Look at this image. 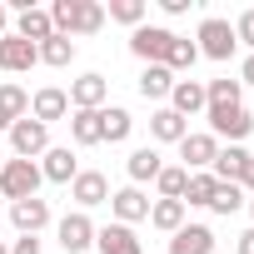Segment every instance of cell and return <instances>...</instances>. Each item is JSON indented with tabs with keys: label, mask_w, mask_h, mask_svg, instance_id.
Segmentation results:
<instances>
[{
	"label": "cell",
	"mask_w": 254,
	"mask_h": 254,
	"mask_svg": "<svg viewBox=\"0 0 254 254\" xmlns=\"http://www.w3.org/2000/svg\"><path fill=\"white\" fill-rule=\"evenodd\" d=\"M50 25H55V35H95L100 25H105V5L100 0H55L50 5Z\"/></svg>",
	"instance_id": "1"
},
{
	"label": "cell",
	"mask_w": 254,
	"mask_h": 254,
	"mask_svg": "<svg viewBox=\"0 0 254 254\" xmlns=\"http://www.w3.org/2000/svg\"><path fill=\"white\" fill-rule=\"evenodd\" d=\"M40 165L35 160H5V170H0V199H35V190H40Z\"/></svg>",
	"instance_id": "2"
},
{
	"label": "cell",
	"mask_w": 254,
	"mask_h": 254,
	"mask_svg": "<svg viewBox=\"0 0 254 254\" xmlns=\"http://www.w3.org/2000/svg\"><path fill=\"white\" fill-rule=\"evenodd\" d=\"M194 40H199L194 50H199V55H209V60H229V55L239 50V40H234V25H229V20H219V15H204Z\"/></svg>",
	"instance_id": "3"
},
{
	"label": "cell",
	"mask_w": 254,
	"mask_h": 254,
	"mask_svg": "<svg viewBox=\"0 0 254 254\" xmlns=\"http://www.w3.org/2000/svg\"><path fill=\"white\" fill-rule=\"evenodd\" d=\"M204 115H209V130H214V140H244L249 130H254V115L244 110V105H204Z\"/></svg>",
	"instance_id": "4"
},
{
	"label": "cell",
	"mask_w": 254,
	"mask_h": 254,
	"mask_svg": "<svg viewBox=\"0 0 254 254\" xmlns=\"http://www.w3.org/2000/svg\"><path fill=\"white\" fill-rule=\"evenodd\" d=\"M10 150H15V160H35V155H45L50 150V125H40V120H15L10 125Z\"/></svg>",
	"instance_id": "5"
},
{
	"label": "cell",
	"mask_w": 254,
	"mask_h": 254,
	"mask_svg": "<svg viewBox=\"0 0 254 254\" xmlns=\"http://www.w3.org/2000/svg\"><path fill=\"white\" fill-rule=\"evenodd\" d=\"M170 45H175V30H165V25H140V30L130 35V50H135L145 65H165Z\"/></svg>",
	"instance_id": "6"
},
{
	"label": "cell",
	"mask_w": 254,
	"mask_h": 254,
	"mask_svg": "<svg viewBox=\"0 0 254 254\" xmlns=\"http://www.w3.org/2000/svg\"><path fill=\"white\" fill-rule=\"evenodd\" d=\"M70 199H75L80 209H95V204H110V180H105L100 170H80V175L70 180Z\"/></svg>",
	"instance_id": "7"
},
{
	"label": "cell",
	"mask_w": 254,
	"mask_h": 254,
	"mask_svg": "<svg viewBox=\"0 0 254 254\" xmlns=\"http://www.w3.org/2000/svg\"><path fill=\"white\" fill-rule=\"evenodd\" d=\"M90 244H95V224H90V214H85V209L65 214V219H60V249H65V254H85Z\"/></svg>",
	"instance_id": "8"
},
{
	"label": "cell",
	"mask_w": 254,
	"mask_h": 254,
	"mask_svg": "<svg viewBox=\"0 0 254 254\" xmlns=\"http://www.w3.org/2000/svg\"><path fill=\"white\" fill-rule=\"evenodd\" d=\"M65 95H70V105H75V110H105V95H110V80L90 70V75H80V80H75V85H70Z\"/></svg>",
	"instance_id": "9"
},
{
	"label": "cell",
	"mask_w": 254,
	"mask_h": 254,
	"mask_svg": "<svg viewBox=\"0 0 254 254\" xmlns=\"http://www.w3.org/2000/svg\"><path fill=\"white\" fill-rule=\"evenodd\" d=\"M214 155H219V140H214V135H185V140H180V160H185V170H190V175L209 170V165H214Z\"/></svg>",
	"instance_id": "10"
},
{
	"label": "cell",
	"mask_w": 254,
	"mask_h": 254,
	"mask_svg": "<svg viewBox=\"0 0 254 254\" xmlns=\"http://www.w3.org/2000/svg\"><path fill=\"white\" fill-rule=\"evenodd\" d=\"M40 175H45L50 185H70V180L80 175V165H75V150H70V145H50V150L40 155Z\"/></svg>",
	"instance_id": "11"
},
{
	"label": "cell",
	"mask_w": 254,
	"mask_h": 254,
	"mask_svg": "<svg viewBox=\"0 0 254 254\" xmlns=\"http://www.w3.org/2000/svg\"><path fill=\"white\" fill-rule=\"evenodd\" d=\"M170 254H214V229L209 224H180L170 234Z\"/></svg>",
	"instance_id": "12"
},
{
	"label": "cell",
	"mask_w": 254,
	"mask_h": 254,
	"mask_svg": "<svg viewBox=\"0 0 254 254\" xmlns=\"http://www.w3.org/2000/svg\"><path fill=\"white\" fill-rule=\"evenodd\" d=\"M110 209H115V224H135V219H150V199H145V190H135V185L115 190V194H110Z\"/></svg>",
	"instance_id": "13"
},
{
	"label": "cell",
	"mask_w": 254,
	"mask_h": 254,
	"mask_svg": "<svg viewBox=\"0 0 254 254\" xmlns=\"http://www.w3.org/2000/svg\"><path fill=\"white\" fill-rule=\"evenodd\" d=\"M30 65H40V50H35L30 40H20V35H0V70L20 75V70H30Z\"/></svg>",
	"instance_id": "14"
},
{
	"label": "cell",
	"mask_w": 254,
	"mask_h": 254,
	"mask_svg": "<svg viewBox=\"0 0 254 254\" xmlns=\"http://www.w3.org/2000/svg\"><path fill=\"white\" fill-rule=\"evenodd\" d=\"M95 249H100V254H145L130 224H105V229H95Z\"/></svg>",
	"instance_id": "15"
},
{
	"label": "cell",
	"mask_w": 254,
	"mask_h": 254,
	"mask_svg": "<svg viewBox=\"0 0 254 254\" xmlns=\"http://www.w3.org/2000/svg\"><path fill=\"white\" fill-rule=\"evenodd\" d=\"M65 115H70V95H65V90H55V85L35 90V100H30V120L50 125V120H65Z\"/></svg>",
	"instance_id": "16"
},
{
	"label": "cell",
	"mask_w": 254,
	"mask_h": 254,
	"mask_svg": "<svg viewBox=\"0 0 254 254\" xmlns=\"http://www.w3.org/2000/svg\"><path fill=\"white\" fill-rule=\"evenodd\" d=\"M10 219H15V229L20 234H40L45 224H50V204L35 194V199H15L10 204Z\"/></svg>",
	"instance_id": "17"
},
{
	"label": "cell",
	"mask_w": 254,
	"mask_h": 254,
	"mask_svg": "<svg viewBox=\"0 0 254 254\" xmlns=\"http://www.w3.org/2000/svg\"><path fill=\"white\" fill-rule=\"evenodd\" d=\"M125 170H130V185L140 190L145 180H160L165 160H160V150H155V145H140V150H130V160H125Z\"/></svg>",
	"instance_id": "18"
},
{
	"label": "cell",
	"mask_w": 254,
	"mask_h": 254,
	"mask_svg": "<svg viewBox=\"0 0 254 254\" xmlns=\"http://www.w3.org/2000/svg\"><path fill=\"white\" fill-rule=\"evenodd\" d=\"M150 135H155V140H165V145H180V140L190 135V120H185V115H175V110L165 105V110H155V115H150Z\"/></svg>",
	"instance_id": "19"
},
{
	"label": "cell",
	"mask_w": 254,
	"mask_h": 254,
	"mask_svg": "<svg viewBox=\"0 0 254 254\" xmlns=\"http://www.w3.org/2000/svg\"><path fill=\"white\" fill-rule=\"evenodd\" d=\"M170 110L185 115V120L199 115V110H204V85H199V80H175V90H170Z\"/></svg>",
	"instance_id": "20"
},
{
	"label": "cell",
	"mask_w": 254,
	"mask_h": 254,
	"mask_svg": "<svg viewBox=\"0 0 254 254\" xmlns=\"http://www.w3.org/2000/svg\"><path fill=\"white\" fill-rule=\"evenodd\" d=\"M15 35L20 40H30V45H40V40H50L55 35V25H50V10H20V20H15Z\"/></svg>",
	"instance_id": "21"
},
{
	"label": "cell",
	"mask_w": 254,
	"mask_h": 254,
	"mask_svg": "<svg viewBox=\"0 0 254 254\" xmlns=\"http://www.w3.org/2000/svg\"><path fill=\"white\" fill-rule=\"evenodd\" d=\"M244 160H249V150H244V145H229V150H219V155H214L209 175H214L219 185H234V180H239V170H244Z\"/></svg>",
	"instance_id": "22"
},
{
	"label": "cell",
	"mask_w": 254,
	"mask_h": 254,
	"mask_svg": "<svg viewBox=\"0 0 254 254\" xmlns=\"http://www.w3.org/2000/svg\"><path fill=\"white\" fill-rule=\"evenodd\" d=\"M130 130H135V120H130V110H120V105L100 110V135H105L110 145H120V140H130Z\"/></svg>",
	"instance_id": "23"
},
{
	"label": "cell",
	"mask_w": 254,
	"mask_h": 254,
	"mask_svg": "<svg viewBox=\"0 0 254 254\" xmlns=\"http://www.w3.org/2000/svg\"><path fill=\"white\" fill-rule=\"evenodd\" d=\"M70 140L75 145H100V110H75L70 115Z\"/></svg>",
	"instance_id": "24"
},
{
	"label": "cell",
	"mask_w": 254,
	"mask_h": 254,
	"mask_svg": "<svg viewBox=\"0 0 254 254\" xmlns=\"http://www.w3.org/2000/svg\"><path fill=\"white\" fill-rule=\"evenodd\" d=\"M175 90V75L165 70V65H145V75H140V95L145 100H165Z\"/></svg>",
	"instance_id": "25"
},
{
	"label": "cell",
	"mask_w": 254,
	"mask_h": 254,
	"mask_svg": "<svg viewBox=\"0 0 254 254\" xmlns=\"http://www.w3.org/2000/svg\"><path fill=\"white\" fill-rule=\"evenodd\" d=\"M150 224L165 229V234H175V229L185 224V204H180V199H155V204H150Z\"/></svg>",
	"instance_id": "26"
},
{
	"label": "cell",
	"mask_w": 254,
	"mask_h": 254,
	"mask_svg": "<svg viewBox=\"0 0 254 254\" xmlns=\"http://www.w3.org/2000/svg\"><path fill=\"white\" fill-rule=\"evenodd\" d=\"M0 115H5V125L25 120V115H30V95H25L20 85H0Z\"/></svg>",
	"instance_id": "27"
},
{
	"label": "cell",
	"mask_w": 254,
	"mask_h": 254,
	"mask_svg": "<svg viewBox=\"0 0 254 254\" xmlns=\"http://www.w3.org/2000/svg\"><path fill=\"white\" fill-rule=\"evenodd\" d=\"M35 50H40V60H45V65H55V70L75 60V40H70V35H50V40H40Z\"/></svg>",
	"instance_id": "28"
},
{
	"label": "cell",
	"mask_w": 254,
	"mask_h": 254,
	"mask_svg": "<svg viewBox=\"0 0 254 254\" xmlns=\"http://www.w3.org/2000/svg\"><path fill=\"white\" fill-rule=\"evenodd\" d=\"M155 185H160V199H180V204H185V185H190V170H185V165H165Z\"/></svg>",
	"instance_id": "29"
},
{
	"label": "cell",
	"mask_w": 254,
	"mask_h": 254,
	"mask_svg": "<svg viewBox=\"0 0 254 254\" xmlns=\"http://www.w3.org/2000/svg\"><path fill=\"white\" fill-rule=\"evenodd\" d=\"M214 190H219V180H214L209 170H199V175H190V185H185V204H204V209H209Z\"/></svg>",
	"instance_id": "30"
},
{
	"label": "cell",
	"mask_w": 254,
	"mask_h": 254,
	"mask_svg": "<svg viewBox=\"0 0 254 254\" xmlns=\"http://www.w3.org/2000/svg\"><path fill=\"white\" fill-rule=\"evenodd\" d=\"M239 95H244V85H239V80H229V75L204 85V105H239Z\"/></svg>",
	"instance_id": "31"
},
{
	"label": "cell",
	"mask_w": 254,
	"mask_h": 254,
	"mask_svg": "<svg viewBox=\"0 0 254 254\" xmlns=\"http://www.w3.org/2000/svg\"><path fill=\"white\" fill-rule=\"evenodd\" d=\"M244 204H249V194H244L239 185H219V190H214V199H209V209H214V214H224V219H229L234 209H244Z\"/></svg>",
	"instance_id": "32"
},
{
	"label": "cell",
	"mask_w": 254,
	"mask_h": 254,
	"mask_svg": "<svg viewBox=\"0 0 254 254\" xmlns=\"http://www.w3.org/2000/svg\"><path fill=\"white\" fill-rule=\"evenodd\" d=\"M110 20H120V25H145V0H110V10H105Z\"/></svg>",
	"instance_id": "33"
},
{
	"label": "cell",
	"mask_w": 254,
	"mask_h": 254,
	"mask_svg": "<svg viewBox=\"0 0 254 254\" xmlns=\"http://www.w3.org/2000/svg\"><path fill=\"white\" fill-rule=\"evenodd\" d=\"M199 60V50H194V40H185V35H175V45H170V55H165V70L175 75V70H190Z\"/></svg>",
	"instance_id": "34"
},
{
	"label": "cell",
	"mask_w": 254,
	"mask_h": 254,
	"mask_svg": "<svg viewBox=\"0 0 254 254\" xmlns=\"http://www.w3.org/2000/svg\"><path fill=\"white\" fill-rule=\"evenodd\" d=\"M234 40L249 45V55H254V10H244V15L234 20Z\"/></svg>",
	"instance_id": "35"
},
{
	"label": "cell",
	"mask_w": 254,
	"mask_h": 254,
	"mask_svg": "<svg viewBox=\"0 0 254 254\" xmlns=\"http://www.w3.org/2000/svg\"><path fill=\"white\" fill-rule=\"evenodd\" d=\"M10 254H40V239H35V234H20V239L10 244Z\"/></svg>",
	"instance_id": "36"
},
{
	"label": "cell",
	"mask_w": 254,
	"mask_h": 254,
	"mask_svg": "<svg viewBox=\"0 0 254 254\" xmlns=\"http://www.w3.org/2000/svg\"><path fill=\"white\" fill-rule=\"evenodd\" d=\"M234 185H239V190H249V194H254V155H249V160H244V170H239V180H234Z\"/></svg>",
	"instance_id": "37"
},
{
	"label": "cell",
	"mask_w": 254,
	"mask_h": 254,
	"mask_svg": "<svg viewBox=\"0 0 254 254\" xmlns=\"http://www.w3.org/2000/svg\"><path fill=\"white\" fill-rule=\"evenodd\" d=\"M190 5H194V0H160V10H165V15H185Z\"/></svg>",
	"instance_id": "38"
},
{
	"label": "cell",
	"mask_w": 254,
	"mask_h": 254,
	"mask_svg": "<svg viewBox=\"0 0 254 254\" xmlns=\"http://www.w3.org/2000/svg\"><path fill=\"white\" fill-rule=\"evenodd\" d=\"M239 254H254V229H244V234H239Z\"/></svg>",
	"instance_id": "39"
},
{
	"label": "cell",
	"mask_w": 254,
	"mask_h": 254,
	"mask_svg": "<svg viewBox=\"0 0 254 254\" xmlns=\"http://www.w3.org/2000/svg\"><path fill=\"white\" fill-rule=\"evenodd\" d=\"M239 85H254V55L244 60V70H239Z\"/></svg>",
	"instance_id": "40"
},
{
	"label": "cell",
	"mask_w": 254,
	"mask_h": 254,
	"mask_svg": "<svg viewBox=\"0 0 254 254\" xmlns=\"http://www.w3.org/2000/svg\"><path fill=\"white\" fill-rule=\"evenodd\" d=\"M5 20H10V5H5V0H0V35H5Z\"/></svg>",
	"instance_id": "41"
},
{
	"label": "cell",
	"mask_w": 254,
	"mask_h": 254,
	"mask_svg": "<svg viewBox=\"0 0 254 254\" xmlns=\"http://www.w3.org/2000/svg\"><path fill=\"white\" fill-rule=\"evenodd\" d=\"M0 254H10V244H5V239H0Z\"/></svg>",
	"instance_id": "42"
},
{
	"label": "cell",
	"mask_w": 254,
	"mask_h": 254,
	"mask_svg": "<svg viewBox=\"0 0 254 254\" xmlns=\"http://www.w3.org/2000/svg\"><path fill=\"white\" fill-rule=\"evenodd\" d=\"M0 130H10V125H5V115H0Z\"/></svg>",
	"instance_id": "43"
},
{
	"label": "cell",
	"mask_w": 254,
	"mask_h": 254,
	"mask_svg": "<svg viewBox=\"0 0 254 254\" xmlns=\"http://www.w3.org/2000/svg\"><path fill=\"white\" fill-rule=\"evenodd\" d=\"M0 170H5V150H0Z\"/></svg>",
	"instance_id": "44"
},
{
	"label": "cell",
	"mask_w": 254,
	"mask_h": 254,
	"mask_svg": "<svg viewBox=\"0 0 254 254\" xmlns=\"http://www.w3.org/2000/svg\"><path fill=\"white\" fill-rule=\"evenodd\" d=\"M249 214H254V194H249Z\"/></svg>",
	"instance_id": "45"
}]
</instances>
